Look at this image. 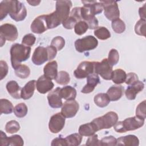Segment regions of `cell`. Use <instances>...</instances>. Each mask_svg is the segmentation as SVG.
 <instances>
[{"instance_id":"obj_1","label":"cell","mask_w":146,"mask_h":146,"mask_svg":"<svg viewBox=\"0 0 146 146\" xmlns=\"http://www.w3.org/2000/svg\"><path fill=\"white\" fill-rule=\"evenodd\" d=\"M7 14L16 22L23 21L27 16L25 5L18 1L5 0L0 3V19L2 21Z\"/></svg>"},{"instance_id":"obj_2","label":"cell","mask_w":146,"mask_h":146,"mask_svg":"<svg viewBox=\"0 0 146 146\" xmlns=\"http://www.w3.org/2000/svg\"><path fill=\"white\" fill-rule=\"evenodd\" d=\"M72 5L71 1L64 0L56 2L55 10L49 14L46 15L48 29L56 27L69 17Z\"/></svg>"},{"instance_id":"obj_3","label":"cell","mask_w":146,"mask_h":146,"mask_svg":"<svg viewBox=\"0 0 146 146\" xmlns=\"http://www.w3.org/2000/svg\"><path fill=\"white\" fill-rule=\"evenodd\" d=\"M31 47L22 44L15 43L10 48V59L13 68L15 70L21 63L27 60L31 53Z\"/></svg>"},{"instance_id":"obj_4","label":"cell","mask_w":146,"mask_h":146,"mask_svg":"<svg viewBox=\"0 0 146 146\" xmlns=\"http://www.w3.org/2000/svg\"><path fill=\"white\" fill-rule=\"evenodd\" d=\"M56 54L57 50L52 46H48L46 47L38 46L33 52L31 60L34 64L40 66L47 60L54 59Z\"/></svg>"},{"instance_id":"obj_5","label":"cell","mask_w":146,"mask_h":146,"mask_svg":"<svg viewBox=\"0 0 146 146\" xmlns=\"http://www.w3.org/2000/svg\"><path fill=\"white\" fill-rule=\"evenodd\" d=\"M145 119L136 116L128 117L123 121H117L113 125L115 131L118 133H124L129 131H134L143 126Z\"/></svg>"},{"instance_id":"obj_6","label":"cell","mask_w":146,"mask_h":146,"mask_svg":"<svg viewBox=\"0 0 146 146\" xmlns=\"http://www.w3.org/2000/svg\"><path fill=\"white\" fill-rule=\"evenodd\" d=\"M118 120L117 114L113 111H110L103 116L94 119L92 121L96 125L98 130L108 129L113 127Z\"/></svg>"},{"instance_id":"obj_7","label":"cell","mask_w":146,"mask_h":146,"mask_svg":"<svg viewBox=\"0 0 146 146\" xmlns=\"http://www.w3.org/2000/svg\"><path fill=\"white\" fill-rule=\"evenodd\" d=\"M1 47L5 43V40L10 42L15 40L18 36V32L16 26L10 23H5L0 27Z\"/></svg>"},{"instance_id":"obj_8","label":"cell","mask_w":146,"mask_h":146,"mask_svg":"<svg viewBox=\"0 0 146 146\" xmlns=\"http://www.w3.org/2000/svg\"><path fill=\"white\" fill-rule=\"evenodd\" d=\"M98 40L92 35H87L84 38L78 39L74 43L75 49L79 52L94 50L98 46Z\"/></svg>"},{"instance_id":"obj_9","label":"cell","mask_w":146,"mask_h":146,"mask_svg":"<svg viewBox=\"0 0 146 146\" xmlns=\"http://www.w3.org/2000/svg\"><path fill=\"white\" fill-rule=\"evenodd\" d=\"M104 10V14L110 21H113L119 18L120 11L116 1L111 0L100 1Z\"/></svg>"},{"instance_id":"obj_10","label":"cell","mask_w":146,"mask_h":146,"mask_svg":"<svg viewBox=\"0 0 146 146\" xmlns=\"http://www.w3.org/2000/svg\"><path fill=\"white\" fill-rule=\"evenodd\" d=\"M112 66L108 62L107 58H104L101 62H95L94 73L99 74L105 80H111L112 75Z\"/></svg>"},{"instance_id":"obj_11","label":"cell","mask_w":146,"mask_h":146,"mask_svg":"<svg viewBox=\"0 0 146 146\" xmlns=\"http://www.w3.org/2000/svg\"><path fill=\"white\" fill-rule=\"evenodd\" d=\"M94 66L95 62H82L74 71V76L77 79L87 78L89 75L94 73Z\"/></svg>"},{"instance_id":"obj_12","label":"cell","mask_w":146,"mask_h":146,"mask_svg":"<svg viewBox=\"0 0 146 146\" xmlns=\"http://www.w3.org/2000/svg\"><path fill=\"white\" fill-rule=\"evenodd\" d=\"M65 124V117L61 113H56L53 115L48 123V128L51 132L57 133L64 127Z\"/></svg>"},{"instance_id":"obj_13","label":"cell","mask_w":146,"mask_h":146,"mask_svg":"<svg viewBox=\"0 0 146 146\" xmlns=\"http://www.w3.org/2000/svg\"><path fill=\"white\" fill-rule=\"evenodd\" d=\"M79 108V103L75 99L68 100L63 104L60 113L65 118H71L76 115Z\"/></svg>"},{"instance_id":"obj_14","label":"cell","mask_w":146,"mask_h":146,"mask_svg":"<svg viewBox=\"0 0 146 146\" xmlns=\"http://www.w3.org/2000/svg\"><path fill=\"white\" fill-rule=\"evenodd\" d=\"M1 143L2 146H22L24 141L20 135H14L7 137L2 131H1Z\"/></svg>"},{"instance_id":"obj_15","label":"cell","mask_w":146,"mask_h":146,"mask_svg":"<svg viewBox=\"0 0 146 146\" xmlns=\"http://www.w3.org/2000/svg\"><path fill=\"white\" fill-rule=\"evenodd\" d=\"M31 30L34 33L42 34L48 30L46 15H42L37 17L31 24Z\"/></svg>"},{"instance_id":"obj_16","label":"cell","mask_w":146,"mask_h":146,"mask_svg":"<svg viewBox=\"0 0 146 146\" xmlns=\"http://www.w3.org/2000/svg\"><path fill=\"white\" fill-rule=\"evenodd\" d=\"M54 84L52 80L47 78L44 75L40 76L36 82V87L38 91L44 94L50 91L54 87Z\"/></svg>"},{"instance_id":"obj_17","label":"cell","mask_w":146,"mask_h":146,"mask_svg":"<svg viewBox=\"0 0 146 146\" xmlns=\"http://www.w3.org/2000/svg\"><path fill=\"white\" fill-rule=\"evenodd\" d=\"M60 88L57 87L48 93L47 99L49 106L53 108H58L62 106L63 103L59 91Z\"/></svg>"},{"instance_id":"obj_18","label":"cell","mask_w":146,"mask_h":146,"mask_svg":"<svg viewBox=\"0 0 146 146\" xmlns=\"http://www.w3.org/2000/svg\"><path fill=\"white\" fill-rule=\"evenodd\" d=\"M144 88V84L141 81H137L136 83L129 85L125 91L126 98L128 100H134L136 98V95L141 91Z\"/></svg>"},{"instance_id":"obj_19","label":"cell","mask_w":146,"mask_h":146,"mask_svg":"<svg viewBox=\"0 0 146 146\" xmlns=\"http://www.w3.org/2000/svg\"><path fill=\"white\" fill-rule=\"evenodd\" d=\"M99 83L100 79L98 74L93 73L89 75L87 77V84L82 89L81 92L83 94H89L92 92Z\"/></svg>"},{"instance_id":"obj_20","label":"cell","mask_w":146,"mask_h":146,"mask_svg":"<svg viewBox=\"0 0 146 146\" xmlns=\"http://www.w3.org/2000/svg\"><path fill=\"white\" fill-rule=\"evenodd\" d=\"M116 145L124 146H138L139 145V140L133 135H128L124 136H121L116 139Z\"/></svg>"},{"instance_id":"obj_21","label":"cell","mask_w":146,"mask_h":146,"mask_svg":"<svg viewBox=\"0 0 146 146\" xmlns=\"http://www.w3.org/2000/svg\"><path fill=\"white\" fill-rule=\"evenodd\" d=\"M44 75L51 80L55 79L58 74V63L56 61L52 60L47 63L43 68Z\"/></svg>"},{"instance_id":"obj_22","label":"cell","mask_w":146,"mask_h":146,"mask_svg":"<svg viewBox=\"0 0 146 146\" xmlns=\"http://www.w3.org/2000/svg\"><path fill=\"white\" fill-rule=\"evenodd\" d=\"M124 91V87L121 85H114L109 88L107 92L110 101H117L123 96Z\"/></svg>"},{"instance_id":"obj_23","label":"cell","mask_w":146,"mask_h":146,"mask_svg":"<svg viewBox=\"0 0 146 146\" xmlns=\"http://www.w3.org/2000/svg\"><path fill=\"white\" fill-rule=\"evenodd\" d=\"M36 82V81L35 80H30L23 88H22L21 91V97L22 99L27 100L33 96L35 89Z\"/></svg>"},{"instance_id":"obj_24","label":"cell","mask_w":146,"mask_h":146,"mask_svg":"<svg viewBox=\"0 0 146 146\" xmlns=\"http://www.w3.org/2000/svg\"><path fill=\"white\" fill-rule=\"evenodd\" d=\"M98 128L92 121L80 125L78 132L80 135L82 136H90L94 135L96 131H98Z\"/></svg>"},{"instance_id":"obj_25","label":"cell","mask_w":146,"mask_h":146,"mask_svg":"<svg viewBox=\"0 0 146 146\" xmlns=\"http://www.w3.org/2000/svg\"><path fill=\"white\" fill-rule=\"evenodd\" d=\"M6 89L9 94L14 99H19L21 97V88L18 85L17 82L14 80H11L7 83Z\"/></svg>"},{"instance_id":"obj_26","label":"cell","mask_w":146,"mask_h":146,"mask_svg":"<svg viewBox=\"0 0 146 146\" xmlns=\"http://www.w3.org/2000/svg\"><path fill=\"white\" fill-rule=\"evenodd\" d=\"M60 95L62 98L68 100H74L76 96L75 88L71 86H66L60 89Z\"/></svg>"},{"instance_id":"obj_27","label":"cell","mask_w":146,"mask_h":146,"mask_svg":"<svg viewBox=\"0 0 146 146\" xmlns=\"http://www.w3.org/2000/svg\"><path fill=\"white\" fill-rule=\"evenodd\" d=\"M84 6H87L93 15H95L101 13L103 10V6L100 2L96 1H82Z\"/></svg>"},{"instance_id":"obj_28","label":"cell","mask_w":146,"mask_h":146,"mask_svg":"<svg viewBox=\"0 0 146 146\" xmlns=\"http://www.w3.org/2000/svg\"><path fill=\"white\" fill-rule=\"evenodd\" d=\"M94 101L97 106L103 108L108 105L110 102V99L107 94L99 93L95 96Z\"/></svg>"},{"instance_id":"obj_29","label":"cell","mask_w":146,"mask_h":146,"mask_svg":"<svg viewBox=\"0 0 146 146\" xmlns=\"http://www.w3.org/2000/svg\"><path fill=\"white\" fill-rule=\"evenodd\" d=\"M127 77L126 72L122 69H116L112 72L111 79L116 84H121L125 82Z\"/></svg>"},{"instance_id":"obj_30","label":"cell","mask_w":146,"mask_h":146,"mask_svg":"<svg viewBox=\"0 0 146 146\" xmlns=\"http://www.w3.org/2000/svg\"><path fill=\"white\" fill-rule=\"evenodd\" d=\"M14 107L11 102L6 99L0 100V111L1 114H10L14 111Z\"/></svg>"},{"instance_id":"obj_31","label":"cell","mask_w":146,"mask_h":146,"mask_svg":"<svg viewBox=\"0 0 146 146\" xmlns=\"http://www.w3.org/2000/svg\"><path fill=\"white\" fill-rule=\"evenodd\" d=\"M83 137L79 133L71 134L65 137L67 145L76 146L79 145L82 142Z\"/></svg>"},{"instance_id":"obj_32","label":"cell","mask_w":146,"mask_h":146,"mask_svg":"<svg viewBox=\"0 0 146 146\" xmlns=\"http://www.w3.org/2000/svg\"><path fill=\"white\" fill-rule=\"evenodd\" d=\"M95 36L100 40H106L111 37L110 31L105 27L100 26L96 28L94 31Z\"/></svg>"},{"instance_id":"obj_33","label":"cell","mask_w":146,"mask_h":146,"mask_svg":"<svg viewBox=\"0 0 146 146\" xmlns=\"http://www.w3.org/2000/svg\"><path fill=\"white\" fill-rule=\"evenodd\" d=\"M15 74L21 79H26L29 76L30 74V70L27 66L21 64L15 70Z\"/></svg>"},{"instance_id":"obj_34","label":"cell","mask_w":146,"mask_h":146,"mask_svg":"<svg viewBox=\"0 0 146 146\" xmlns=\"http://www.w3.org/2000/svg\"><path fill=\"white\" fill-rule=\"evenodd\" d=\"M27 107L24 103H21L17 104L14 109V113L15 115L19 118L25 117L27 115Z\"/></svg>"},{"instance_id":"obj_35","label":"cell","mask_w":146,"mask_h":146,"mask_svg":"<svg viewBox=\"0 0 146 146\" xmlns=\"http://www.w3.org/2000/svg\"><path fill=\"white\" fill-rule=\"evenodd\" d=\"M55 80L60 85H66L70 81V75L65 71H60L58 73Z\"/></svg>"},{"instance_id":"obj_36","label":"cell","mask_w":146,"mask_h":146,"mask_svg":"<svg viewBox=\"0 0 146 146\" xmlns=\"http://www.w3.org/2000/svg\"><path fill=\"white\" fill-rule=\"evenodd\" d=\"M111 26L114 32L117 34H121L125 30V25L124 22L119 18L113 20L112 21Z\"/></svg>"},{"instance_id":"obj_37","label":"cell","mask_w":146,"mask_h":146,"mask_svg":"<svg viewBox=\"0 0 146 146\" xmlns=\"http://www.w3.org/2000/svg\"><path fill=\"white\" fill-rule=\"evenodd\" d=\"M20 129V125L16 120H10L5 125V131L9 133H14Z\"/></svg>"},{"instance_id":"obj_38","label":"cell","mask_w":146,"mask_h":146,"mask_svg":"<svg viewBox=\"0 0 146 146\" xmlns=\"http://www.w3.org/2000/svg\"><path fill=\"white\" fill-rule=\"evenodd\" d=\"M88 29V26L84 21H80L78 22L74 27V31L76 34L82 35L84 34Z\"/></svg>"},{"instance_id":"obj_39","label":"cell","mask_w":146,"mask_h":146,"mask_svg":"<svg viewBox=\"0 0 146 146\" xmlns=\"http://www.w3.org/2000/svg\"><path fill=\"white\" fill-rule=\"evenodd\" d=\"M145 19H139L135 26V32L139 35L145 36Z\"/></svg>"},{"instance_id":"obj_40","label":"cell","mask_w":146,"mask_h":146,"mask_svg":"<svg viewBox=\"0 0 146 146\" xmlns=\"http://www.w3.org/2000/svg\"><path fill=\"white\" fill-rule=\"evenodd\" d=\"M108 62L111 66H113L116 65L119 60V54L118 51L114 48L111 49L109 53L108 56Z\"/></svg>"},{"instance_id":"obj_41","label":"cell","mask_w":146,"mask_h":146,"mask_svg":"<svg viewBox=\"0 0 146 146\" xmlns=\"http://www.w3.org/2000/svg\"><path fill=\"white\" fill-rule=\"evenodd\" d=\"M65 45V40L61 36H56L52 39L51 46L54 47L57 51L61 50Z\"/></svg>"},{"instance_id":"obj_42","label":"cell","mask_w":146,"mask_h":146,"mask_svg":"<svg viewBox=\"0 0 146 146\" xmlns=\"http://www.w3.org/2000/svg\"><path fill=\"white\" fill-rule=\"evenodd\" d=\"M145 110H146V103H145V100H144L141 103H140L137 106L136 110V116L145 119L146 117Z\"/></svg>"},{"instance_id":"obj_43","label":"cell","mask_w":146,"mask_h":146,"mask_svg":"<svg viewBox=\"0 0 146 146\" xmlns=\"http://www.w3.org/2000/svg\"><path fill=\"white\" fill-rule=\"evenodd\" d=\"M36 38L33 34H27L25 35L22 38V44L26 45L27 46H33L35 42Z\"/></svg>"},{"instance_id":"obj_44","label":"cell","mask_w":146,"mask_h":146,"mask_svg":"<svg viewBox=\"0 0 146 146\" xmlns=\"http://www.w3.org/2000/svg\"><path fill=\"white\" fill-rule=\"evenodd\" d=\"M77 22L78 21L74 17L70 15L67 18L63 21L62 23L65 29L71 30L75 27V25Z\"/></svg>"},{"instance_id":"obj_45","label":"cell","mask_w":146,"mask_h":146,"mask_svg":"<svg viewBox=\"0 0 146 146\" xmlns=\"http://www.w3.org/2000/svg\"><path fill=\"white\" fill-rule=\"evenodd\" d=\"M116 139L113 136L104 137L100 140V145H116Z\"/></svg>"},{"instance_id":"obj_46","label":"cell","mask_w":146,"mask_h":146,"mask_svg":"<svg viewBox=\"0 0 146 146\" xmlns=\"http://www.w3.org/2000/svg\"><path fill=\"white\" fill-rule=\"evenodd\" d=\"M9 67L7 63L4 60L0 61V79L2 80L7 74Z\"/></svg>"},{"instance_id":"obj_47","label":"cell","mask_w":146,"mask_h":146,"mask_svg":"<svg viewBox=\"0 0 146 146\" xmlns=\"http://www.w3.org/2000/svg\"><path fill=\"white\" fill-rule=\"evenodd\" d=\"M139 81L138 76L134 72H129L127 75L125 83L128 85H131Z\"/></svg>"},{"instance_id":"obj_48","label":"cell","mask_w":146,"mask_h":146,"mask_svg":"<svg viewBox=\"0 0 146 146\" xmlns=\"http://www.w3.org/2000/svg\"><path fill=\"white\" fill-rule=\"evenodd\" d=\"M86 145H100V140L98 139V135H92L90 136V137L87 140Z\"/></svg>"},{"instance_id":"obj_49","label":"cell","mask_w":146,"mask_h":146,"mask_svg":"<svg viewBox=\"0 0 146 146\" xmlns=\"http://www.w3.org/2000/svg\"><path fill=\"white\" fill-rule=\"evenodd\" d=\"M70 16L74 17L78 22L82 21L81 17V7H74L71 11L70 14Z\"/></svg>"},{"instance_id":"obj_50","label":"cell","mask_w":146,"mask_h":146,"mask_svg":"<svg viewBox=\"0 0 146 146\" xmlns=\"http://www.w3.org/2000/svg\"><path fill=\"white\" fill-rule=\"evenodd\" d=\"M87 24L88 25V29L93 30V29H96V28L98 27V25H99V22L97 18L95 17H94L88 21L86 22Z\"/></svg>"},{"instance_id":"obj_51","label":"cell","mask_w":146,"mask_h":146,"mask_svg":"<svg viewBox=\"0 0 146 146\" xmlns=\"http://www.w3.org/2000/svg\"><path fill=\"white\" fill-rule=\"evenodd\" d=\"M51 145L52 146H56V145L66 146V145H67L66 139H65V138H62L60 137L55 138L54 139L52 140V141L51 142Z\"/></svg>"},{"instance_id":"obj_52","label":"cell","mask_w":146,"mask_h":146,"mask_svg":"<svg viewBox=\"0 0 146 146\" xmlns=\"http://www.w3.org/2000/svg\"><path fill=\"white\" fill-rule=\"evenodd\" d=\"M145 3L144 5V6L141 7L139 8V15L141 18V19H145Z\"/></svg>"},{"instance_id":"obj_53","label":"cell","mask_w":146,"mask_h":146,"mask_svg":"<svg viewBox=\"0 0 146 146\" xmlns=\"http://www.w3.org/2000/svg\"><path fill=\"white\" fill-rule=\"evenodd\" d=\"M27 2L31 6H37L40 3V1H27Z\"/></svg>"}]
</instances>
